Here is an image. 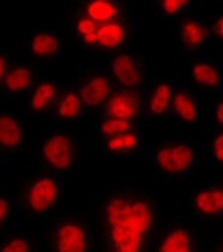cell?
Masks as SVG:
<instances>
[{"instance_id":"cell-1","label":"cell","mask_w":223,"mask_h":252,"mask_svg":"<svg viewBox=\"0 0 223 252\" xmlns=\"http://www.w3.org/2000/svg\"><path fill=\"white\" fill-rule=\"evenodd\" d=\"M157 212L153 195L145 188H112L96 210V252H153Z\"/></svg>"},{"instance_id":"cell-2","label":"cell","mask_w":223,"mask_h":252,"mask_svg":"<svg viewBox=\"0 0 223 252\" xmlns=\"http://www.w3.org/2000/svg\"><path fill=\"white\" fill-rule=\"evenodd\" d=\"M47 237L53 252H91L89 227L80 217L56 219L49 224Z\"/></svg>"},{"instance_id":"cell-3","label":"cell","mask_w":223,"mask_h":252,"mask_svg":"<svg viewBox=\"0 0 223 252\" xmlns=\"http://www.w3.org/2000/svg\"><path fill=\"white\" fill-rule=\"evenodd\" d=\"M60 196V185L53 177L38 176L26 184L22 192L21 210L28 215L41 216L51 211Z\"/></svg>"},{"instance_id":"cell-4","label":"cell","mask_w":223,"mask_h":252,"mask_svg":"<svg viewBox=\"0 0 223 252\" xmlns=\"http://www.w3.org/2000/svg\"><path fill=\"white\" fill-rule=\"evenodd\" d=\"M196 151L186 142H171L161 145L154 153L157 169L169 176H182L196 162Z\"/></svg>"},{"instance_id":"cell-5","label":"cell","mask_w":223,"mask_h":252,"mask_svg":"<svg viewBox=\"0 0 223 252\" xmlns=\"http://www.w3.org/2000/svg\"><path fill=\"white\" fill-rule=\"evenodd\" d=\"M41 155L44 163L49 168L67 170L74 166L76 160V149L70 136L55 133L44 141Z\"/></svg>"},{"instance_id":"cell-6","label":"cell","mask_w":223,"mask_h":252,"mask_svg":"<svg viewBox=\"0 0 223 252\" xmlns=\"http://www.w3.org/2000/svg\"><path fill=\"white\" fill-rule=\"evenodd\" d=\"M153 252H200V243L186 225H173L164 231Z\"/></svg>"},{"instance_id":"cell-7","label":"cell","mask_w":223,"mask_h":252,"mask_svg":"<svg viewBox=\"0 0 223 252\" xmlns=\"http://www.w3.org/2000/svg\"><path fill=\"white\" fill-rule=\"evenodd\" d=\"M140 109V94L131 91H123L110 96L105 104L104 113L110 119L131 121L139 114Z\"/></svg>"},{"instance_id":"cell-8","label":"cell","mask_w":223,"mask_h":252,"mask_svg":"<svg viewBox=\"0 0 223 252\" xmlns=\"http://www.w3.org/2000/svg\"><path fill=\"white\" fill-rule=\"evenodd\" d=\"M192 208L198 215L215 217L223 214V187L208 186L198 189L192 197Z\"/></svg>"},{"instance_id":"cell-9","label":"cell","mask_w":223,"mask_h":252,"mask_svg":"<svg viewBox=\"0 0 223 252\" xmlns=\"http://www.w3.org/2000/svg\"><path fill=\"white\" fill-rule=\"evenodd\" d=\"M112 72L116 80L126 89L138 86L143 79L138 62L133 56L127 53L120 54L114 58Z\"/></svg>"},{"instance_id":"cell-10","label":"cell","mask_w":223,"mask_h":252,"mask_svg":"<svg viewBox=\"0 0 223 252\" xmlns=\"http://www.w3.org/2000/svg\"><path fill=\"white\" fill-rule=\"evenodd\" d=\"M79 94L85 105L98 107L111 96L110 81L103 75H93L84 82Z\"/></svg>"},{"instance_id":"cell-11","label":"cell","mask_w":223,"mask_h":252,"mask_svg":"<svg viewBox=\"0 0 223 252\" xmlns=\"http://www.w3.org/2000/svg\"><path fill=\"white\" fill-rule=\"evenodd\" d=\"M24 139L23 127L15 115L0 113V151L13 152Z\"/></svg>"},{"instance_id":"cell-12","label":"cell","mask_w":223,"mask_h":252,"mask_svg":"<svg viewBox=\"0 0 223 252\" xmlns=\"http://www.w3.org/2000/svg\"><path fill=\"white\" fill-rule=\"evenodd\" d=\"M98 44L105 49H116L125 38V28L117 20L99 25L96 32Z\"/></svg>"},{"instance_id":"cell-13","label":"cell","mask_w":223,"mask_h":252,"mask_svg":"<svg viewBox=\"0 0 223 252\" xmlns=\"http://www.w3.org/2000/svg\"><path fill=\"white\" fill-rule=\"evenodd\" d=\"M31 71L24 65H18L8 71L3 81L4 90L7 94H20L25 92L32 83Z\"/></svg>"},{"instance_id":"cell-14","label":"cell","mask_w":223,"mask_h":252,"mask_svg":"<svg viewBox=\"0 0 223 252\" xmlns=\"http://www.w3.org/2000/svg\"><path fill=\"white\" fill-rule=\"evenodd\" d=\"M118 14V7L106 0H93L86 6V16L99 26L114 21Z\"/></svg>"},{"instance_id":"cell-15","label":"cell","mask_w":223,"mask_h":252,"mask_svg":"<svg viewBox=\"0 0 223 252\" xmlns=\"http://www.w3.org/2000/svg\"><path fill=\"white\" fill-rule=\"evenodd\" d=\"M57 93V86L54 83L42 82L32 92L29 106L35 112H43L54 103Z\"/></svg>"},{"instance_id":"cell-16","label":"cell","mask_w":223,"mask_h":252,"mask_svg":"<svg viewBox=\"0 0 223 252\" xmlns=\"http://www.w3.org/2000/svg\"><path fill=\"white\" fill-rule=\"evenodd\" d=\"M59 41L54 34L49 32H37L31 37L29 49L34 56L45 58L55 55L59 50Z\"/></svg>"},{"instance_id":"cell-17","label":"cell","mask_w":223,"mask_h":252,"mask_svg":"<svg viewBox=\"0 0 223 252\" xmlns=\"http://www.w3.org/2000/svg\"><path fill=\"white\" fill-rule=\"evenodd\" d=\"M180 36L184 44L193 49L205 41V27L198 19L187 18L180 26Z\"/></svg>"},{"instance_id":"cell-18","label":"cell","mask_w":223,"mask_h":252,"mask_svg":"<svg viewBox=\"0 0 223 252\" xmlns=\"http://www.w3.org/2000/svg\"><path fill=\"white\" fill-rule=\"evenodd\" d=\"M173 112L183 122L191 124L198 119V106L191 95L185 92H178L172 101Z\"/></svg>"},{"instance_id":"cell-19","label":"cell","mask_w":223,"mask_h":252,"mask_svg":"<svg viewBox=\"0 0 223 252\" xmlns=\"http://www.w3.org/2000/svg\"><path fill=\"white\" fill-rule=\"evenodd\" d=\"M140 144L139 135L129 131L119 136L111 137L105 140V148L110 153L115 155H125L129 154L138 149Z\"/></svg>"},{"instance_id":"cell-20","label":"cell","mask_w":223,"mask_h":252,"mask_svg":"<svg viewBox=\"0 0 223 252\" xmlns=\"http://www.w3.org/2000/svg\"><path fill=\"white\" fill-rule=\"evenodd\" d=\"M172 103V87L169 83L161 82L155 87L149 99V111L154 115H162Z\"/></svg>"},{"instance_id":"cell-21","label":"cell","mask_w":223,"mask_h":252,"mask_svg":"<svg viewBox=\"0 0 223 252\" xmlns=\"http://www.w3.org/2000/svg\"><path fill=\"white\" fill-rule=\"evenodd\" d=\"M34 247L33 238L20 232L0 239V252H33Z\"/></svg>"},{"instance_id":"cell-22","label":"cell","mask_w":223,"mask_h":252,"mask_svg":"<svg viewBox=\"0 0 223 252\" xmlns=\"http://www.w3.org/2000/svg\"><path fill=\"white\" fill-rule=\"evenodd\" d=\"M191 75L198 84L214 87L219 84L220 76L216 67L210 63L199 62L192 65Z\"/></svg>"},{"instance_id":"cell-23","label":"cell","mask_w":223,"mask_h":252,"mask_svg":"<svg viewBox=\"0 0 223 252\" xmlns=\"http://www.w3.org/2000/svg\"><path fill=\"white\" fill-rule=\"evenodd\" d=\"M82 104L79 94L66 93L57 104V114L63 120H74L82 111Z\"/></svg>"},{"instance_id":"cell-24","label":"cell","mask_w":223,"mask_h":252,"mask_svg":"<svg viewBox=\"0 0 223 252\" xmlns=\"http://www.w3.org/2000/svg\"><path fill=\"white\" fill-rule=\"evenodd\" d=\"M131 128H132L131 121L110 119V118L104 119L99 126L100 133L103 135V136L106 137V139L115 137V136H119V135H122L124 133H127L131 131Z\"/></svg>"},{"instance_id":"cell-25","label":"cell","mask_w":223,"mask_h":252,"mask_svg":"<svg viewBox=\"0 0 223 252\" xmlns=\"http://www.w3.org/2000/svg\"><path fill=\"white\" fill-rule=\"evenodd\" d=\"M75 28L77 33L82 36L84 43L87 45H93L98 43L96 32H98L99 25L93 22L90 18L87 16L81 17L76 22Z\"/></svg>"},{"instance_id":"cell-26","label":"cell","mask_w":223,"mask_h":252,"mask_svg":"<svg viewBox=\"0 0 223 252\" xmlns=\"http://www.w3.org/2000/svg\"><path fill=\"white\" fill-rule=\"evenodd\" d=\"M188 0H163L160 3L161 9L164 14L173 16L178 14L181 9L189 4Z\"/></svg>"},{"instance_id":"cell-27","label":"cell","mask_w":223,"mask_h":252,"mask_svg":"<svg viewBox=\"0 0 223 252\" xmlns=\"http://www.w3.org/2000/svg\"><path fill=\"white\" fill-rule=\"evenodd\" d=\"M12 203L9 199L0 193V230H1L8 222L12 215Z\"/></svg>"},{"instance_id":"cell-28","label":"cell","mask_w":223,"mask_h":252,"mask_svg":"<svg viewBox=\"0 0 223 252\" xmlns=\"http://www.w3.org/2000/svg\"><path fill=\"white\" fill-rule=\"evenodd\" d=\"M212 155L217 163L223 164V132L219 133L213 140Z\"/></svg>"},{"instance_id":"cell-29","label":"cell","mask_w":223,"mask_h":252,"mask_svg":"<svg viewBox=\"0 0 223 252\" xmlns=\"http://www.w3.org/2000/svg\"><path fill=\"white\" fill-rule=\"evenodd\" d=\"M200 252H223V242L212 244H200Z\"/></svg>"},{"instance_id":"cell-30","label":"cell","mask_w":223,"mask_h":252,"mask_svg":"<svg viewBox=\"0 0 223 252\" xmlns=\"http://www.w3.org/2000/svg\"><path fill=\"white\" fill-rule=\"evenodd\" d=\"M7 73V58L5 54L0 53V83L4 81Z\"/></svg>"},{"instance_id":"cell-31","label":"cell","mask_w":223,"mask_h":252,"mask_svg":"<svg viewBox=\"0 0 223 252\" xmlns=\"http://www.w3.org/2000/svg\"><path fill=\"white\" fill-rule=\"evenodd\" d=\"M213 33L220 40H223V15L218 17L213 25Z\"/></svg>"},{"instance_id":"cell-32","label":"cell","mask_w":223,"mask_h":252,"mask_svg":"<svg viewBox=\"0 0 223 252\" xmlns=\"http://www.w3.org/2000/svg\"><path fill=\"white\" fill-rule=\"evenodd\" d=\"M215 120L219 126L223 127V101L219 102L215 108Z\"/></svg>"}]
</instances>
